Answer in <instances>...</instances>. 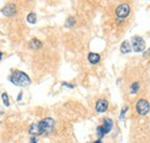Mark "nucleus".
<instances>
[{
  "instance_id": "f257e3e1",
  "label": "nucleus",
  "mask_w": 150,
  "mask_h": 143,
  "mask_svg": "<svg viewBox=\"0 0 150 143\" xmlns=\"http://www.w3.org/2000/svg\"><path fill=\"white\" fill-rule=\"evenodd\" d=\"M9 81H11L13 84L18 86V87H27V86H29L30 82H31L30 77H29L25 73H23V72H21V71L13 72L12 75L9 76Z\"/></svg>"
},
{
  "instance_id": "f03ea898",
  "label": "nucleus",
  "mask_w": 150,
  "mask_h": 143,
  "mask_svg": "<svg viewBox=\"0 0 150 143\" xmlns=\"http://www.w3.org/2000/svg\"><path fill=\"white\" fill-rule=\"evenodd\" d=\"M39 126V130H40V134H47V133H51L54 128V120L51 119V118H44L43 120H40L38 122Z\"/></svg>"
},
{
  "instance_id": "7ed1b4c3",
  "label": "nucleus",
  "mask_w": 150,
  "mask_h": 143,
  "mask_svg": "<svg viewBox=\"0 0 150 143\" xmlns=\"http://www.w3.org/2000/svg\"><path fill=\"white\" fill-rule=\"evenodd\" d=\"M150 111V105L147 99H139L136 103V112L139 115H147Z\"/></svg>"
},
{
  "instance_id": "20e7f679",
  "label": "nucleus",
  "mask_w": 150,
  "mask_h": 143,
  "mask_svg": "<svg viewBox=\"0 0 150 143\" xmlns=\"http://www.w3.org/2000/svg\"><path fill=\"white\" fill-rule=\"evenodd\" d=\"M132 49L135 52H142L146 50V43L143 40V38H141L140 36H134L132 37Z\"/></svg>"
},
{
  "instance_id": "39448f33",
  "label": "nucleus",
  "mask_w": 150,
  "mask_h": 143,
  "mask_svg": "<svg viewBox=\"0 0 150 143\" xmlns=\"http://www.w3.org/2000/svg\"><path fill=\"white\" fill-rule=\"evenodd\" d=\"M131 13V7L128 4H121L115 9V15L119 18H126Z\"/></svg>"
},
{
  "instance_id": "423d86ee",
  "label": "nucleus",
  "mask_w": 150,
  "mask_h": 143,
  "mask_svg": "<svg viewBox=\"0 0 150 143\" xmlns=\"http://www.w3.org/2000/svg\"><path fill=\"white\" fill-rule=\"evenodd\" d=\"M1 13L5 15V16H13L16 14V6L14 4H7L2 9H1Z\"/></svg>"
},
{
  "instance_id": "0eeeda50",
  "label": "nucleus",
  "mask_w": 150,
  "mask_h": 143,
  "mask_svg": "<svg viewBox=\"0 0 150 143\" xmlns=\"http://www.w3.org/2000/svg\"><path fill=\"white\" fill-rule=\"evenodd\" d=\"M108 106H109L108 101H105V99H99V101H97L95 108H96V112H98V113H104V112L108 110Z\"/></svg>"
},
{
  "instance_id": "6e6552de",
  "label": "nucleus",
  "mask_w": 150,
  "mask_h": 143,
  "mask_svg": "<svg viewBox=\"0 0 150 143\" xmlns=\"http://www.w3.org/2000/svg\"><path fill=\"white\" fill-rule=\"evenodd\" d=\"M132 50V45H131V43L128 42V40H124L122 43H121V45H120V51L122 52V53H129Z\"/></svg>"
},
{
  "instance_id": "1a4fd4ad",
  "label": "nucleus",
  "mask_w": 150,
  "mask_h": 143,
  "mask_svg": "<svg viewBox=\"0 0 150 143\" xmlns=\"http://www.w3.org/2000/svg\"><path fill=\"white\" fill-rule=\"evenodd\" d=\"M88 60H89V62L90 64H98L99 62V60H100V55L98 53H94V52H91V53L88 54Z\"/></svg>"
},
{
  "instance_id": "9d476101",
  "label": "nucleus",
  "mask_w": 150,
  "mask_h": 143,
  "mask_svg": "<svg viewBox=\"0 0 150 143\" xmlns=\"http://www.w3.org/2000/svg\"><path fill=\"white\" fill-rule=\"evenodd\" d=\"M102 126H103V128H104V130H105V134H108V133H110L111 129H112L113 121L111 119H104V124Z\"/></svg>"
},
{
  "instance_id": "9b49d317",
  "label": "nucleus",
  "mask_w": 150,
  "mask_h": 143,
  "mask_svg": "<svg viewBox=\"0 0 150 143\" xmlns=\"http://www.w3.org/2000/svg\"><path fill=\"white\" fill-rule=\"evenodd\" d=\"M29 133L34 136L36 135H40V130H39V126L38 124H33V125L29 127Z\"/></svg>"
},
{
  "instance_id": "f8f14e48",
  "label": "nucleus",
  "mask_w": 150,
  "mask_h": 143,
  "mask_svg": "<svg viewBox=\"0 0 150 143\" xmlns=\"http://www.w3.org/2000/svg\"><path fill=\"white\" fill-rule=\"evenodd\" d=\"M29 47L30 49H34V50H37L39 47H42V42L36 39V38H34V39H31L29 42Z\"/></svg>"
},
{
  "instance_id": "ddd939ff",
  "label": "nucleus",
  "mask_w": 150,
  "mask_h": 143,
  "mask_svg": "<svg viewBox=\"0 0 150 143\" xmlns=\"http://www.w3.org/2000/svg\"><path fill=\"white\" fill-rule=\"evenodd\" d=\"M27 20H28V22L29 23H36L37 22V16H36V14L35 13H30V14H28V16H27Z\"/></svg>"
},
{
  "instance_id": "4468645a",
  "label": "nucleus",
  "mask_w": 150,
  "mask_h": 143,
  "mask_svg": "<svg viewBox=\"0 0 150 143\" xmlns=\"http://www.w3.org/2000/svg\"><path fill=\"white\" fill-rule=\"evenodd\" d=\"M104 135H105V130H104L103 126H98L97 127V136H98V140H100Z\"/></svg>"
},
{
  "instance_id": "2eb2a0df",
  "label": "nucleus",
  "mask_w": 150,
  "mask_h": 143,
  "mask_svg": "<svg viewBox=\"0 0 150 143\" xmlns=\"http://www.w3.org/2000/svg\"><path fill=\"white\" fill-rule=\"evenodd\" d=\"M139 89H140V83L139 82H134L131 86V93H133V95L139 91Z\"/></svg>"
},
{
  "instance_id": "dca6fc26",
  "label": "nucleus",
  "mask_w": 150,
  "mask_h": 143,
  "mask_svg": "<svg viewBox=\"0 0 150 143\" xmlns=\"http://www.w3.org/2000/svg\"><path fill=\"white\" fill-rule=\"evenodd\" d=\"M1 98H2V102H4L5 106H8V105H9V101H8V95H7L6 92H4V93L1 95Z\"/></svg>"
},
{
  "instance_id": "f3484780",
  "label": "nucleus",
  "mask_w": 150,
  "mask_h": 143,
  "mask_svg": "<svg viewBox=\"0 0 150 143\" xmlns=\"http://www.w3.org/2000/svg\"><path fill=\"white\" fill-rule=\"evenodd\" d=\"M74 23H75V18H67V21H66L65 25H66V27H72Z\"/></svg>"
},
{
  "instance_id": "a211bd4d",
  "label": "nucleus",
  "mask_w": 150,
  "mask_h": 143,
  "mask_svg": "<svg viewBox=\"0 0 150 143\" xmlns=\"http://www.w3.org/2000/svg\"><path fill=\"white\" fill-rule=\"evenodd\" d=\"M127 110H128V107L127 106L122 107V110H121V114H120V118H121V119L124 118V115H125V113H126V111H127Z\"/></svg>"
},
{
  "instance_id": "6ab92c4d",
  "label": "nucleus",
  "mask_w": 150,
  "mask_h": 143,
  "mask_svg": "<svg viewBox=\"0 0 150 143\" xmlns=\"http://www.w3.org/2000/svg\"><path fill=\"white\" fill-rule=\"evenodd\" d=\"M62 84H64L65 87H68V88H71V89H73V88H74V86H73V84H69V83H67V82H64Z\"/></svg>"
},
{
  "instance_id": "aec40b11",
  "label": "nucleus",
  "mask_w": 150,
  "mask_h": 143,
  "mask_svg": "<svg viewBox=\"0 0 150 143\" xmlns=\"http://www.w3.org/2000/svg\"><path fill=\"white\" fill-rule=\"evenodd\" d=\"M30 143H37V140H36V137H35V136L30 139Z\"/></svg>"
},
{
  "instance_id": "412c9836",
  "label": "nucleus",
  "mask_w": 150,
  "mask_h": 143,
  "mask_svg": "<svg viewBox=\"0 0 150 143\" xmlns=\"http://www.w3.org/2000/svg\"><path fill=\"white\" fill-rule=\"evenodd\" d=\"M21 98H22V92H20V93H19V97H18V101H21Z\"/></svg>"
},
{
  "instance_id": "4be33fe9",
  "label": "nucleus",
  "mask_w": 150,
  "mask_h": 143,
  "mask_svg": "<svg viewBox=\"0 0 150 143\" xmlns=\"http://www.w3.org/2000/svg\"><path fill=\"white\" fill-rule=\"evenodd\" d=\"M93 143H102V141H100V140H97V141H95V142H93Z\"/></svg>"
},
{
  "instance_id": "5701e85b",
  "label": "nucleus",
  "mask_w": 150,
  "mask_h": 143,
  "mask_svg": "<svg viewBox=\"0 0 150 143\" xmlns=\"http://www.w3.org/2000/svg\"><path fill=\"white\" fill-rule=\"evenodd\" d=\"M1 58H2V53L0 52V60H1Z\"/></svg>"
}]
</instances>
